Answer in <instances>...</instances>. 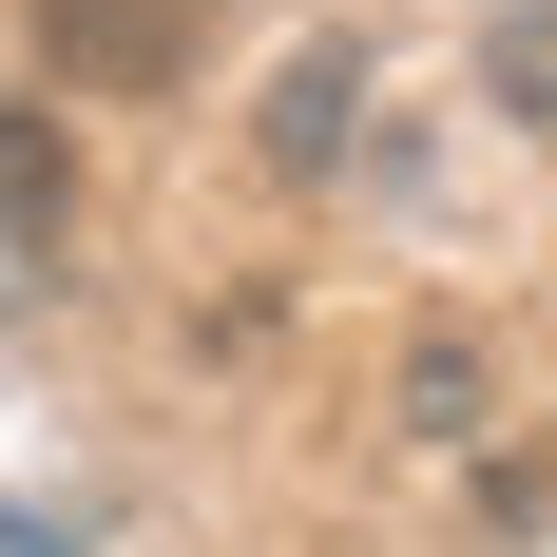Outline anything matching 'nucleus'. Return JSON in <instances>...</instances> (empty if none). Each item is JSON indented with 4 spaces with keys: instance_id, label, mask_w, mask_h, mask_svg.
Here are the masks:
<instances>
[{
    "instance_id": "4",
    "label": "nucleus",
    "mask_w": 557,
    "mask_h": 557,
    "mask_svg": "<svg viewBox=\"0 0 557 557\" xmlns=\"http://www.w3.org/2000/svg\"><path fill=\"white\" fill-rule=\"evenodd\" d=\"M481 97L557 135V0H481Z\"/></svg>"
},
{
    "instance_id": "2",
    "label": "nucleus",
    "mask_w": 557,
    "mask_h": 557,
    "mask_svg": "<svg viewBox=\"0 0 557 557\" xmlns=\"http://www.w3.org/2000/svg\"><path fill=\"white\" fill-rule=\"evenodd\" d=\"M346 135H366V39H288V58H270V115H250V154H270L288 193H327Z\"/></svg>"
},
{
    "instance_id": "3",
    "label": "nucleus",
    "mask_w": 557,
    "mask_h": 557,
    "mask_svg": "<svg viewBox=\"0 0 557 557\" xmlns=\"http://www.w3.org/2000/svg\"><path fill=\"white\" fill-rule=\"evenodd\" d=\"M58 77H97V97H154L173 58H193V0H39Z\"/></svg>"
},
{
    "instance_id": "5",
    "label": "nucleus",
    "mask_w": 557,
    "mask_h": 557,
    "mask_svg": "<svg viewBox=\"0 0 557 557\" xmlns=\"http://www.w3.org/2000/svg\"><path fill=\"white\" fill-rule=\"evenodd\" d=\"M404 423H423V443H481V346H461V327L404 346Z\"/></svg>"
},
{
    "instance_id": "1",
    "label": "nucleus",
    "mask_w": 557,
    "mask_h": 557,
    "mask_svg": "<svg viewBox=\"0 0 557 557\" xmlns=\"http://www.w3.org/2000/svg\"><path fill=\"white\" fill-rule=\"evenodd\" d=\"M58 250H77V135L58 97H0V308H39Z\"/></svg>"
}]
</instances>
